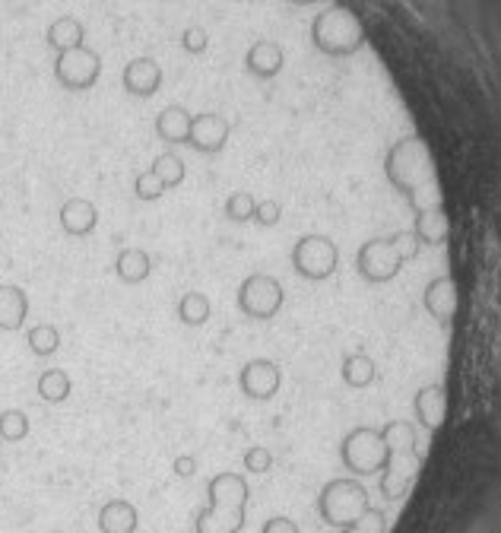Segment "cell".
I'll return each instance as SVG.
<instances>
[{
    "mask_svg": "<svg viewBox=\"0 0 501 533\" xmlns=\"http://www.w3.org/2000/svg\"><path fill=\"white\" fill-rule=\"evenodd\" d=\"M425 305L435 318L441 321H451L454 315V283L451 280H438L429 286V296H425Z\"/></svg>",
    "mask_w": 501,
    "mask_h": 533,
    "instance_id": "obj_22",
    "label": "cell"
},
{
    "mask_svg": "<svg viewBox=\"0 0 501 533\" xmlns=\"http://www.w3.org/2000/svg\"><path fill=\"white\" fill-rule=\"evenodd\" d=\"M403 251H397L394 242H371L362 254H359V270L368 280H387L394 277L403 264Z\"/></svg>",
    "mask_w": 501,
    "mask_h": 533,
    "instance_id": "obj_8",
    "label": "cell"
},
{
    "mask_svg": "<svg viewBox=\"0 0 501 533\" xmlns=\"http://www.w3.org/2000/svg\"><path fill=\"white\" fill-rule=\"evenodd\" d=\"M48 45L54 48V51H70V48H80L83 45V39H86V32H83V23L80 20H73V16H61V20H54L51 26H48Z\"/></svg>",
    "mask_w": 501,
    "mask_h": 533,
    "instance_id": "obj_18",
    "label": "cell"
},
{
    "mask_svg": "<svg viewBox=\"0 0 501 533\" xmlns=\"http://www.w3.org/2000/svg\"><path fill=\"white\" fill-rule=\"evenodd\" d=\"M416 413L425 429H438L444 419V391L441 388H425L416 397Z\"/></svg>",
    "mask_w": 501,
    "mask_h": 533,
    "instance_id": "obj_20",
    "label": "cell"
},
{
    "mask_svg": "<svg viewBox=\"0 0 501 533\" xmlns=\"http://www.w3.org/2000/svg\"><path fill=\"white\" fill-rule=\"evenodd\" d=\"M343 378L352 388H365V384L375 381V365H371L368 356H349L343 362Z\"/></svg>",
    "mask_w": 501,
    "mask_h": 533,
    "instance_id": "obj_26",
    "label": "cell"
},
{
    "mask_svg": "<svg viewBox=\"0 0 501 533\" xmlns=\"http://www.w3.org/2000/svg\"><path fill=\"white\" fill-rule=\"evenodd\" d=\"M299 4H305V0H299Z\"/></svg>",
    "mask_w": 501,
    "mask_h": 533,
    "instance_id": "obj_35",
    "label": "cell"
},
{
    "mask_svg": "<svg viewBox=\"0 0 501 533\" xmlns=\"http://www.w3.org/2000/svg\"><path fill=\"white\" fill-rule=\"evenodd\" d=\"M58 219H61V229H64L67 235L83 238V235H89L92 229H96V223H99V210L92 207L86 197H70L67 204L61 207Z\"/></svg>",
    "mask_w": 501,
    "mask_h": 533,
    "instance_id": "obj_12",
    "label": "cell"
},
{
    "mask_svg": "<svg viewBox=\"0 0 501 533\" xmlns=\"http://www.w3.org/2000/svg\"><path fill=\"white\" fill-rule=\"evenodd\" d=\"M273 467V454L267 451V448H251L248 454H245V470H251V473H267Z\"/></svg>",
    "mask_w": 501,
    "mask_h": 533,
    "instance_id": "obj_31",
    "label": "cell"
},
{
    "mask_svg": "<svg viewBox=\"0 0 501 533\" xmlns=\"http://www.w3.org/2000/svg\"><path fill=\"white\" fill-rule=\"evenodd\" d=\"M181 45H184V51L200 54V51H207V45H210V35H207V29L191 26V29H184V35H181Z\"/></svg>",
    "mask_w": 501,
    "mask_h": 533,
    "instance_id": "obj_29",
    "label": "cell"
},
{
    "mask_svg": "<svg viewBox=\"0 0 501 533\" xmlns=\"http://www.w3.org/2000/svg\"><path fill=\"white\" fill-rule=\"evenodd\" d=\"M210 505L197 514V533H238L245 527L248 480L241 473H216L207 483Z\"/></svg>",
    "mask_w": 501,
    "mask_h": 533,
    "instance_id": "obj_1",
    "label": "cell"
},
{
    "mask_svg": "<svg viewBox=\"0 0 501 533\" xmlns=\"http://www.w3.org/2000/svg\"><path fill=\"white\" fill-rule=\"evenodd\" d=\"M292 264L295 270L302 273L308 280H324L333 273L337 267V248L333 242H327L324 235H311V238H302L299 245L292 251Z\"/></svg>",
    "mask_w": 501,
    "mask_h": 533,
    "instance_id": "obj_6",
    "label": "cell"
},
{
    "mask_svg": "<svg viewBox=\"0 0 501 533\" xmlns=\"http://www.w3.org/2000/svg\"><path fill=\"white\" fill-rule=\"evenodd\" d=\"M162 185H165V191L169 188H178L181 181H184V162L175 156V153H162L156 162H153V169H150Z\"/></svg>",
    "mask_w": 501,
    "mask_h": 533,
    "instance_id": "obj_24",
    "label": "cell"
},
{
    "mask_svg": "<svg viewBox=\"0 0 501 533\" xmlns=\"http://www.w3.org/2000/svg\"><path fill=\"white\" fill-rule=\"evenodd\" d=\"M175 473H178V476H194V473H197V461H194V457H178V461H175Z\"/></svg>",
    "mask_w": 501,
    "mask_h": 533,
    "instance_id": "obj_34",
    "label": "cell"
},
{
    "mask_svg": "<svg viewBox=\"0 0 501 533\" xmlns=\"http://www.w3.org/2000/svg\"><path fill=\"white\" fill-rule=\"evenodd\" d=\"M384 530V514L381 511H365L362 518L352 524V527H346V533H381Z\"/></svg>",
    "mask_w": 501,
    "mask_h": 533,
    "instance_id": "obj_30",
    "label": "cell"
},
{
    "mask_svg": "<svg viewBox=\"0 0 501 533\" xmlns=\"http://www.w3.org/2000/svg\"><path fill=\"white\" fill-rule=\"evenodd\" d=\"M191 127H194V115L184 112L181 105H169L156 118V134L165 143H191Z\"/></svg>",
    "mask_w": 501,
    "mask_h": 533,
    "instance_id": "obj_15",
    "label": "cell"
},
{
    "mask_svg": "<svg viewBox=\"0 0 501 533\" xmlns=\"http://www.w3.org/2000/svg\"><path fill=\"white\" fill-rule=\"evenodd\" d=\"M238 384H241V394H245V397L270 400L276 391H280L283 372H280V365L270 362V359H251L245 369H241Z\"/></svg>",
    "mask_w": 501,
    "mask_h": 533,
    "instance_id": "obj_7",
    "label": "cell"
},
{
    "mask_svg": "<svg viewBox=\"0 0 501 533\" xmlns=\"http://www.w3.org/2000/svg\"><path fill=\"white\" fill-rule=\"evenodd\" d=\"M261 533H299V527H295L289 518H270Z\"/></svg>",
    "mask_w": 501,
    "mask_h": 533,
    "instance_id": "obj_33",
    "label": "cell"
},
{
    "mask_svg": "<svg viewBox=\"0 0 501 533\" xmlns=\"http://www.w3.org/2000/svg\"><path fill=\"white\" fill-rule=\"evenodd\" d=\"M99 73H102V58L86 45L61 51L58 61H54V77H58V83L64 89H70V93L92 89L99 80Z\"/></svg>",
    "mask_w": 501,
    "mask_h": 533,
    "instance_id": "obj_4",
    "label": "cell"
},
{
    "mask_svg": "<svg viewBox=\"0 0 501 533\" xmlns=\"http://www.w3.org/2000/svg\"><path fill=\"white\" fill-rule=\"evenodd\" d=\"M29 318V296L20 286H0V330H20Z\"/></svg>",
    "mask_w": 501,
    "mask_h": 533,
    "instance_id": "obj_14",
    "label": "cell"
},
{
    "mask_svg": "<svg viewBox=\"0 0 501 533\" xmlns=\"http://www.w3.org/2000/svg\"><path fill=\"white\" fill-rule=\"evenodd\" d=\"M229 143V121L222 115H197L191 127V143L197 153H219Z\"/></svg>",
    "mask_w": 501,
    "mask_h": 533,
    "instance_id": "obj_10",
    "label": "cell"
},
{
    "mask_svg": "<svg viewBox=\"0 0 501 533\" xmlns=\"http://www.w3.org/2000/svg\"><path fill=\"white\" fill-rule=\"evenodd\" d=\"M70 391H73V384H70V375H67L64 369H48V372H42V378H39V397H42V400L61 403V400L70 397Z\"/></svg>",
    "mask_w": 501,
    "mask_h": 533,
    "instance_id": "obj_23",
    "label": "cell"
},
{
    "mask_svg": "<svg viewBox=\"0 0 501 533\" xmlns=\"http://www.w3.org/2000/svg\"><path fill=\"white\" fill-rule=\"evenodd\" d=\"M134 194H137L140 200H159V197L165 194V185H162V181H159L153 172H143V175H137V181H134Z\"/></svg>",
    "mask_w": 501,
    "mask_h": 533,
    "instance_id": "obj_28",
    "label": "cell"
},
{
    "mask_svg": "<svg viewBox=\"0 0 501 533\" xmlns=\"http://www.w3.org/2000/svg\"><path fill=\"white\" fill-rule=\"evenodd\" d=\"M213 315V305L210 299L203 296V292H184L181 302H178V318L181 324H188V327H200V324H207Z\"/></svg>",
    "mask_w": 501,
    "mask_h": 533,
    "instance_id": "obj_19",
    "label": "cell"
},
{
    "mask_svg": "<svg viewBox=\"0 0 501 533\" xmlns=\"http://www.w3.org/2000/svg\"><path fill=\"white\" fill-rule=\"evenodd\" d=\"M29 435V416L23 410H4L0 413V441L16 445Z\"/></svg>",
    "mask_w": 501,
    "mask_h": 533,
    "instance_id": "obj_25",
    "label": "cell"
},
{
    "mask_svg": "<svg viewBox=\"0 0 501 533\" xmlns=\"http://www.w3.org/2000/svg\"><path fill=\"white\" fill-rule=\"evenodd\" d=\"M368 511V492L356 480H333L321 492V518L333 527H352Z\"/></svg>",
    "mask_w": 501,
    "mask_h": 533,
    "instance_id": "obj_2",
    "label": "cell"
},
{
    "mask_svg": "<svg viewBox=\"0 0 501 533\" xmlns=\"http://www.w3.org/2000/svg\"><path fill=\"white\" fill-rule=\"evenodd\" d=\"M26 343H29V349H32L35 356L48 359V356H54V353L61 349V330L54 327V324H35V327L29 330Z\"/></svg>",
    "mask_w": 501,
    "mask_h": 533,
    "instance_id": "obj_21",
    "label": "cell"
},
{
    "mask_svg": "<svg viewBox=\"0 0 501 533\" xmlns=\"http://www.w3.org/2000/svg\"><path fill=\"white\" fill-rule=\"evenodd\" d=\"M140 514L127 499H111L99 511V530L102 533H137Z\"/></svg>",
    "mask_w": 501,
    "mask_h": 533,
    "instance_id": "obj_13",
    "label": "cell"
},
{
    "mask_svg": "<svg viewBox=\"0 0 501 533\" xmlns=\"http://www.w3.org/2000/svg\"><path fill=\"white\" fill-rule=\"evenodd\" d=\"M245 64H248V70L254 73V77H261V80L276 77V73H280V67H283V51L276 48L273 42H257L248 51Z\"/></svg>",
    "mask_w": 501,
    "mask_h": 533,
    "instance_id": "obj_17",
    "label": "cell"
},
{
    "mask_svg": "<svg viewBox=\"0 0 501 533\" xmlns=\"http://www.w3.org/2000/svg\"><path fill=\"white\" fill-rule=\"evenodd\" d=\"M314 39H318L324 51H352L359 45V32L346 16H324L314 26Z\"/></svg>",
    "mask_w": 501,
    "mask_h": 533,
    "instance_id": "obj_9",
    "label": "cell"
},
{
    "mask_svg": "<svg viewBox=\"0 0 501 533\" xmlns=\"http://www.w3.org/2000/svg\"><path fill=\"white\" fill-rule=\"evenodd\" d=\"M343 464L352 473H378L387 464V441L384 432L356 429L343 438Z\"/></svg>",
    "mask_w": 501,
    "mask_h": 533,
    "instance_id": "obj_5",
    "label": "cell"
},
{
    "mask_svg": "<svg viewBox=\"0 0 501 533\" xmlns=\"http://www.w3.org/2000/svg\"><path fill=\"white\" fill-rule=\"evenodd\" d=\"M159 86H162V67L153 58H137L124 67V89L131 96L150 99Z\"/></svg>",
    "mask_w": 501,
    "mask_h": 533,
    "instance_id": "obj_11",
    "label": "cell"
},
{
    "mask_svg": "<svg viewBox=\"0 0 501 533\" xmlns=\"http://www.w3.org/2000/svg\"><path fill=\"white\" fill-rule=\"evenodd\" d=\"M280 204H276V200H264V204H257V213H254V219L261 226H276L280 223Z\"/></svg>",
    "mask_w": 501,
    "mask_h": 533,
    "instance_id": "obj_32",
    "label": "cell"
},
{
    "mask_svg": "<svg viewBox=\"0 0 501 533\" xmlns=\"http://www.w3.org/2000/svg\"><path fill=\"white\" fill-rule=\"evenodd\" d=\"M254 213H257V200L248 191H238L226 200V216L232 223H248V219H254Z\"/></svg>",
    "mask_w": 501,
    "mask_h": 533,
    "instance_id": "obj_27",
    "label": "cell"
},
{
    "mask_svg": "<svg viewBox=\"0 0 501 533\" xmlns=\"http://www.w3.org/2000/svg\"><path fill=\"white\" fill-rule=\"evenodd\" d=\"M238 308H241V315H248L254 321H270L276 311L283 308L280 280L267 277V273H251V277L238 286Z\"/></svg>",
    "mask_w": 501,
    "mask_h": 533,
    "instance_id": "obj_3",
    "label": "cell"
},
{
    "mask_svg": "<svg viewBox=\"0 0 501 533\" xmlns=\"http://www.w3.org/2000/svg\"><path fill=\"white\" fill-rule=\"evenodd\" d=\"M115 273H118L121 283L137 286L153 273V257L146 254L143 248H124L118 254V261H115Z\"/></svg>",
    "mask_w": 501,
    "mask_h": 533,
    "instance_id": "obj_16",
    "label": "cell"
}]
</instances>
